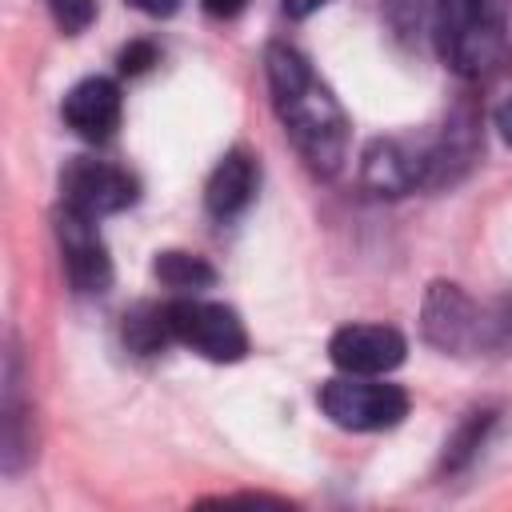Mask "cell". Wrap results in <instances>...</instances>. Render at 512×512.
I'll list each match as a JSON object with an SVG mask.
<instances>
[{
	"instance_id": "6da1fadb",
	"label": "cell",
	"mask_w": 512,
	"mask_h": 512,
	"mask_svg": "<svg viewBox=\"0 0 512 512\" xmlns=\"http://www.w3.org/2000/svg\"><path fill=\"white\" fill-rule=\"evenodd\" d=\"M264 76H268L272 108L296 152L308 160L312 172L336 176L348 156V116L332 96V88L312 72L304 52H296L292 44H268Z\"/></svg>"
},
{
	"instance_id": "7a4b0ae2",
	"label": "cell",
	"mask_w": 512,
	"mask_h": 512,
	"mask_svg": "<svg viewBox=\"0 0 512 512\" xmlns=\"http://www.w3.org/2000/svg\"><path fill=\"white\" fill-rule=\"evenodd\" d=\"M432 44L460 76H484L504 56V20L496 0H440Z\"/></svg>"
},
{
	"instance_id": "3957f363",
	"label": "cell",
	"mask_w": 512,
	"mask_h": 512,
	"mask_svg": "<svg viewBox=\"0 0 512 512\" xmlns=\"http://www.w3.org/2000/svg\"><path fill=\"white\" fill-rule=\"evenodd\" d=\"M320 408L332 424L348 432H380L408 416V392L376 376H336L320 388Z\"/></svg>"
},
{
	"instance_id": "277c9868",
	"label": "cell",
	"mask_w": 512,
	"mask_h": 512,
	"mask_svg": "<svg viewBox=\"0 0 512 512\" xmlns=\"http://www.w3.org/2000/svg\"><path fill=\"white\" fill-rule=\"evenodd\" d=\"M168 308V328L172 340H180L184 348L200 352L204 360L216 364H232L248 352V332L240 324V316L228 304L216 300H200V296H184L164 304Z\"/></svg>"
},
{
	"instance_id": "5b68a950",
	"label": "cell",
	"mask_w": 512,
	"mask_h": 512,
	"mask_svg": "<svg viewBox=\"0 0 512 512\" xmlns=\"http://www.w3.org/2000/svg\"><path fill=\"white\" fill-rule=\"evenodd\" d=\"M136 200V180L108 160H72L60 176V204L84 216H112Z\"/></svg>"
},
{
	"instance_id": "8992f818",
	"label": "cell",
	"mask_w": 512,
	"mask_h": 512,
	"mask_svg": "<svg viewBox=\"0 0 512 512\" xmlns=\"http://www.w3.org/2000/svg\"><path fill=\"white\" fill-rule=\"evenodd\" d=\"M56 240L64 252V272L76 292H104L112 284V260L96 232V216H84L68 204L56 212Z\"/></svg>"
},
{
	"instance_id": "52a82bcc",
	"label": "cell",
	"mask_w": 512,
	"mask_h": 512,
	"mask_svg": "<svg viewBox=\"0 0 512 512\" xmlns=\"http://www.w3.org/2000/svg\"><path fill=\"white\" fill-rule=\"evenodd\" d=\"M328 356L340 372L384 376L408 356V340L388 324H344L328 340Z\"/></svg>"
},
{
	"instance_id": "ba28073f",
	"label": "cell",
	"mask_w": 512,
	"mask_h": 512,
	"mask_svg": "<svg viewBox=\"0 0 512 512\" xmlns=\"http://www.w3.org/2000/svg\"><path fill=\"white\" fill-rule=\"evenodd\" d=\"M360 180L376 196H404L416 184H428V144H412L400 136L372 140L360 164Z\"/></svg>"
},
{
	"instance_id": "9c48e42d",
	"label": "cell",
	"mask_w": 512,
	"mask_h": 512,
	"mask_svg": "<svg viewBox=\"0 0 512 512\" xmlns=\"http://www.w3.org/2000/svg\"><path fill=\"white\" fill-rule=\"evenodd\" d=\"M424 336L428 344L444 348V352H460L480 336V312L476 304L456 288L436 280L424 296Z\"/></svg>"
},
{
	"instance_id": "30bf717a",
	"label": "cell",
	"mask_w": 512,
	"mask_h": 512,
	"mask_svg": "<svg viewBox=\"0 0 512 512\" xmlns=\"http://www.w3.org/2000/svg\"><path fill=\"white\" fill-rule=\"evenodd\" d=\"M64 124L84 140H108L120 124V88L108 76H88L64 96Z\"/></svg>"
},
{
	"instance_id": "8fae6325",
	"label": "cell",
	"mask_w": 512,
	"mask_h": 512,
	"mask_svg": "<svg viewBox=\"0 0 512 512\" xmlns=\"http://www.w3.org/2000/svg\"><path fill=\"white\" fill-rule=\"evenodd\" d=\"M256 180H260L256 160H252L244 148L228 152V156L212 168V176H208L204 208H208L216 220H232V216H240V212L252 204V196H256Z\"/></svg>"
},
{
	"instance_id": "7c38bea8",
	"label": "cell",
	"mask_w": 512,
	"mask_h": 512,
	"mask_svg": "<svg viewBox=\"0 0 512 512\" xmlns=\"http://www.w3.org/2000/svg\"><path fill=\"white\" fill-rule=\"evenodd\" d=\"M480 152V128L468 108H456L440 136L428 144V184H452Z\"/></svg>"
},
{
	"instance_id": "4fadbf2b",
	"label": "cell",
	"mask_w": 512,
	"mask_h": 512,
	"mask_svg": "<svg viewBox=\"0 0 512 512\" xmlns=\"http://www.w3.org/2000/svg\"><path fill=\"white\" fill-rule=\"evenodd\" d=\"M152 272L160 284H168L176 292H200V288L216 284V268L196 252H160Z\"/></svg>"
},
{
	"instance_id": "5bb4252c",
	"label": "cell",
	"mask_w": 512,
	"mask_h": 512,
	"mask_svg": "<svg viewBox=\"0 0 512 512\" xmlns=\"http://www.w3.org/2000/svg\"><path fill=\"white\" fill-rule=\"evenodd\" d=\"M436 12H440V0H384V16H388L392 32L408 44H416L424 36L432 40Z\"/></svg>"
},
{
	"instance_id": "9a60e30c",
	"label": "cell",
	"mask_w": 512,
	"mask_h": 512,
	"mask_svg": "<svg viewBox=\"0 0 512 512\" xmlns=\"http://www.w3.org/2000/svg\"><path fill=\"white\" fill-rule=\"evenodd\" d=\"M124 340H128L136 352H156L164 340H172V328H168V308L140 304L132 316H124Z\"/></svg>"
},
{
	"instance_id": "2e32d148",
	"label": "cell",
	"mask_w": 512,
	"mask_h": 512,
	"mask_svg": "<svg viewBox=\"0 0 512 512\" xmlns=\"http://www.w3.org/2000/svg\"><path fill=\"white\" fill-rule=\"evenodd\" d=\"M488 424H492V416H488V412H472V420H468V424L448 440L444 464H448V468H460V464L480 448V436H484V428H488Z\"/></svg>"
},
{
	"instance_id": "e0dca14e",
	"label": "cell",
	"mask_w": 512,
	"mask_h": 512,
	"mask_svg": "<svg viewBox=\"0 0 512 512\" xmlns=\"http://www.w3.org/2000/svg\"><path fill=\"white\" fill-rule=\"evenodd\" d=\"M44 4L64 32H84L96 16V0H44Z\"/></svg>"
},
{
	"instance_id": "ac0fdd59",
	"label": "cell",
	"mask_w": 512,
	"mask_h": 512,
	"mask_svg": "<svg viewBox=\"0 0 512 512\" xmlns=\"http://www.w3.org/2000/svg\"><path fill=\"white\" fill-rule=\"evenodd\" d=\"M152 64H156V48H152L148 40H132V44L120 52V72H128V76L148 72Z\"/></svg>"
},
{
	"instance_id": "d6986e66",
	"label": "cell",
	"mask_w": 512,
	"mask_h": 512,
	"mask_svg": "<svg viewBox=\"0 0 512 512\" xmlns=\"http://www.w3.org/2000/svg\"><path fill=\"white\" fill-rule=\"evenodd\" d=\"M200 4H204V12H208V16L228 20V16H236V12H240L248 0H200Z\"/></svg>"
},
{
	"instance_id": "ffe728a7",
	"label": "cell",
	"mask_w": 512,
	"mask_h": 512,
	"mask_svg": "<svg viewBox=\"0 0 512 512\" xmlns=\"http://www.w3.org/2000/svg\"><path fill=\"white\" fill-rule=\"evenodd\" d=\"M128 4L140 8V12H148V16H172L180 8V0H128Z\"/></svg>"
},
{
	"instance_id": "44dd1931",
	"label": "cell",
	"mask_w": 512,
	"mask_h": 512,
	"mask_svg": "<svg viewBox=\"0 0 512 512\" xmlns=\"http://www.w3.org/2000/svg\"><path fill=\"white\" fill-rule=\"evenodd\" d=\"M280 4H284V12H288V16H296V20H304V16H312L316 8H324L328 0H280Z\"/></svg>"
},
{
	"instance_id": "7402d4cb",
	"label": "cell",
	"mask_w": 512,
	"mask_h": 512,
	"mask_svg": "<svg viewBox=\"0 0 512 512\" xmlns=\"http://www.w3.org/2000/svg\"><path fill=\"white\" fill-rule=\"evenodd\" d=\"M492 120H496V128H500V136H504V144H512V96L496 108V116H492Z\"/></svg>"
}]
</instances>
